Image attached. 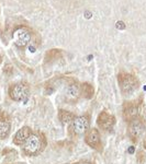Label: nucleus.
Segmentation results:
<instances>
[{"label": "nucleus", "mask_w": 146, "mask_h": 164, "mask_svg": "<svg viewBox=\"0 0 146 164\" xmlns=\"http://www.w3.org/2000/svg\"><path fill=\"white\" fill-rule=\"evenodd\" d=\"M46 147V138L42 132H32L23 143V152L27 155H36Z\"/></svg>", "instance_id": "nucleus-1"}, {"label": "nucleus", "mask_w": 146, "mask_h": 164, "mask_svg": "<svg viewBox=\"0 0 146 164\" xmlns=\"http://www.w3.org/2000/svg\"><path fill=\"white\" fill-rule=\"evenodd\" d=\"M119 85L124 95H130L138 88V81L133 74L129 73H120L118 77Z\"/></svg>", "instance_id": "nucleus-2"}, {"label": "nucleus", "mask_w": 146, "mask_h": 164, "mask_svg": "<svg viewBox=\"0 0 146 164\" xmlns=\"http://www.w3.org/2000/svg\"><path fill=\"white\" fill-rule=\"evenodd\" d=\"M90 126V119L88 115H82L75 117L69 126V132L73 136H79V135L86 134Z\"/></svg>", "instance_id": "nucleus-3"}, {"label": "nucleus", "mask_w": 146, "mask_h": 164, "mask_svg": "<svg viewBox=\"0 0 146 164\" xmlns=\"http://www.w3.org/2000/svg\"><path fill=\"white\" fill-rule=\"evenodd\" d=\"M127 129H129V135H130L131 140L133 142H136L145 130V120L143 119V117L137 116L134 119L129 122Z\"/></svg>", "instance_id": "nucleus-4"}, {"label": "nucleus", "mask_w": 146, "mask_h": 164, "mask_svg": "<svg viewBox=\"0 0 146 164\" xmlns=\"http://www.w3.org/2000/svg\"><path fill=\"white\" fill-rule=\"evenodd\" d=\"M9 95L13 101L22 102L29 97V87L25 83L13 84L9 89Z\"/></svg>", "instance_id": "nucleus-5"}, {"label": "nucleus", "mask_w": 146, "mask_h": 164, "mask_svg": "<svg viewBox=\"0 0 146 164\" xmlns=\"http://www.w3.org/2000/svg\"><path fill=\"white\" fill-rule=\"evenodd\" d=\"M85 142L97 151H102V143H101V137L100 132L97 128H89L88 131L85 135Z\"/></svg>", "instance_id": "nucleus-6"}, {"label": "nucleus", "mask_w": 146, "mask_h": 164, "mask_svg": "<svg viewBox=\"0 0 146 164\" xmlns=\"http://www.w3.org/2000/svg\"><path fill=\"white\" fill-rule=\"evenodd\" d=\"M97 124L104 131H111L115 125V117L108 111H102L98 115Z\"/></svg>", "instance_id": "nucleus-7"}, {"label": "nucleus", "mask_w": 146, "mask_h": 164, "mask_svg": "<svg viewBox=\"0 0 146 164\" xmlns=\"http://www.w3.org/2000/svg\"><path fill=\"white\" fill-rule=\"evenodd\" d=\"M139 104L136 101H132V102H125L123 104V118L125 122H130L132 119L138 116V111H139Z\"/></svg>", "instance_id": "nucleus-8"}, {"label": "nucleus", "mask_w": 146, "mask_h": 164, "mask_svg": "<svg viewBox=\"0 0 146 164\" xmlns=\"http://www.w3.org/2000/svg\"><path fill=\"white\" fill-rule=\"evenodd\" d=\"M14 44L18 47H25L31 41V34L25 27H19L13 33Z\"/></svg>", "instance_id": "nucleus-9"}, {"label": "nucleus", "mask_w": 146, "mask_h": 164, "mask_svg": "<svg viewBox=\"0 0 146 164\" xmlns=\"http://www.w3.org/2000/svg\"><path fill=\"white\" fill-rule=\"evenodd\" d=\"M32 134V130L30 127H22L21 129L17 131L14 138H13V142L17 145H21L27 140V138L30 137Z\"/></svg>", "instance_id": "nucleus-10"}, {"label": "nucleus", "mask_w": 146, "mask_h": 164, "mask_svg": "<svg viewBox=\"0 0 146 164\" xmlns=\"http://www.w3.org/2000/svg\"><path fill=\"white\" fill-rule=\"evenodd\" d=\"M80 94V87L78 85L77 82H72L67 85L66 88V95L67 99L70 101H76L78 99V96Z\"/></svg>", "instance_id": "nucleus-11"}, {"label": "nucleus", "mask_w": 146, "mask_h": 164, "mask_svg": "<svg viewBox=\"0 0 146 164\" xmlns=\"http://www.w3.org/2000/svg\"><path fill=\"white\" fill-rule=\"evenodd\" d=\"M80 93L85 99L90 100V99L93 97V94H95V89H93V87H92L90 83H88V82H85V83H82L80 85Z\"/></svg>", "instance_id": "nucleus-12"}, {"label": "nucleus", "mask_w": 146, "mask_h": 164, "mask_svg": "<svg viewBox=\"0 0 146 164\" xmlns=\"http://www.w3.org/2000/svg\"><path fill=\"white\" fill-rule=\"evenodd\" d=\"M76 116L72 113V112L65 111V110H59L58 111V118L63 124H68V122H72L74 120Z\"/></svg>", "instance_id": "nucleus-13"}, {"label": "nucleus", "mask_w": 146, "mask_h": 164, "mask_svg": "<svg viewBox=\"0 0 146 164\" xmlns=\"http://www.w3.org/2000/svg\"><path fill=\"white\" fill-rule=\"evenodd\" d=\"M11 125L6 119H0V139H4L9 136Z\"/></svg>", "instance_id": "nucleus-14"}, {"label": "nucleus", "mask_w": 146, "mask_h": 164, "mask_svg": "<svg viewBox=\"0 0 146 164\" xmlns=\"http://www.w3.org/2000/svg\"><path fill=\"white\" fill-rule=\"evenodd\" d=\"M59 54H61V52H59L58 49L50 50L48 53L46 54V61L52 60L53 58H58V57H59Z\"/></svg>", "instance_id": "nucleus-15"}, {"label": "nucleus", "mask_w": 146, "mask_h": 164, "mask_svg": "<svg viewBox=\"0 0 146 164\" xmlns=\"http://www.w3.org/2000/svg\"><path fill=\"white\" fill-rule=\"evenodd\" d=\"M115 26H116V29H119V30H124L125 29V24H124L123 21H118Z\"/></svg>", "instance_id": "nucleus-16"}, {"label": "nucleus", "mask_w": 146, "mask_h": 164, "mask_svg": "<svg viewBox=\"0 0 146 164\" xmlns=\"http://www.w3.org/2000/svg\"><path fill=\"white\" fill-rule=\"evenodd\" d=\"M84 14H85V18H86V19H90V18H91V15H92V13L90 11H86Z\"/></svg>", "instance_id": "nucleus-17"}, {"label": "nucleus", "mask_w": 146, "mask_h": 164, "mask_svg": "<svg viewBox=\"0 0 146 164\" xmlns=\"http://www.w3.org/2000/svg\"><path fill=\"white\" fill-rule=\"evenodd\" d=\"M75 164H91L90 162H87V161H81V162H77Z\"/></svg>", "instance_id": "nucleus-18"}, {"label": "nucleus", "mask_w": 146, "mask_h": 164, "mask_svg": "<svg viewBox=\"0 0 146 164\" xmlns=\"http://www.w3.org/2000/svg\"><path fill=\"white\" fill-rule=\"evenodd\" d=\"M144 148H145V149H146V139H145V140H144Z\"/></svg>", "instance_id": "nucleus-19"}]
</instances>
